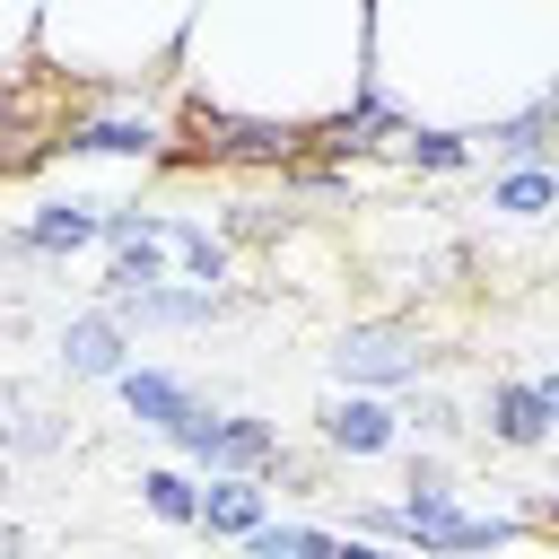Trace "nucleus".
I'll return each instance as SVG.
<instances>
[{
    "instance_id": "obj_17",
    "label": "nucleus",
    "mask_w": 559,
    "mask_h": 559,
    "mask_svg": "<svg viewBox=\"0 0 559 559\" xmlns=\"http://www.w3.org/2000/svg\"><path fill=\"white\" fill-rule=\"evenodd\" d=\"M140 507H148L157 524L192 533V524H201V480H192L183 463H148V472H140Z\"/></svg>"
},
{
    "instance_id": "obj_15",
    "label": "nucleus",
    "mask_w": 559,
    "mask_h": 559,
    "mask_svg": "<svg viewBox=\"0 0 559 559\" xmlns=\"http://www.w3.org/2000/svg\"><path fill=\"white\" fill-rule=\"evenodd\" d=\"M61 445H70V419H61V411H44L26 384H0V454L44 463V454H61Z\"/></svg>"
},
{
    "instance_id": "obj_16",
    "label": "nucleus",
    "mask_w": 559,
    "mask_h": 559,
    "mask_svg": "<svg viewBox=\"0 0 559 559\" xmlns=\"http://www.w3.org/2000/svg\"><path fill=\"white\" fill-rule=\"evenodd\" d=\"M480 210H489V218H550V210H559V175H550V166H498V175L480 183Z\"/></svg>"
},
{
    "instance_id": "obj_1",
    "label": "nucleus",
    "mask_w": 559,
    "mask_h": 559,
    "mask_svg": "<svg viewBox=\"0 0 559 559\" xmlns=\"http://www.w3.org/2000/svg\"><path fill=\"white\" fill-rule=\"evenodd\" d=\"M367 96L402 131L559 122V0H367Z\"/></svg>"
},
{
    "instance_id": "obj_12",
    "label": "nucleus",
    "mask_w": 559,
    "mask_h": 559,
    "mask_svg": "<svg viewBox=\"0 0 559 559\" xmlns=\"http://www.w3.org/2000/svg\"><path fill=\"white\" fill-rule=\"evenodd\" d=\"M114 393H122V411H131L140 428H157V437H166V428H175L192 402H210L192 376H175V367H148V358H131V367L114 376Z\"/></svg>"
},
{
    "instance_id": "obj_14",
    "label": "nucleus",
    "mask_w": 559,
    "mask_h": 559,
    "mask_svg": "<svg viewBox=\"0 0 559 559\" xmlns=\"http://www.w3.org/2000/svg\"><path fill=\"white\" fill-rule=\"evenodd\" d=\"M166 262H175V280H192V288H227V271H236V245H227L210 218H183V210H166Z\"/></svg>"
},
{
    "instance_id": "obj_13",
    "label": "nucleus",
    "mask_w": 559,
    "mask_h": 559,
    "mask_svg": "<svg viewBox=\"0 0 559 559\" xmlns=\"http://www.w3.org/2000/svg\"><path fill=\"white\" fill-rule=\"evenodd\" d=\"M262 524H271V489H262V480H245V472H210V480H201V524H192V533L245 542V533H262Z\"/></svg>"
},
{
    "instance_id": "obj_9",
    "label": "nucleus",
    "mask_w": 559,
    "mask_h": 559,
    "mask_svg": "<svg viewBox=\"0 0 559 559\" xmlns=\"http://www.w3.org/2000/svg\"><path fill=\"white\" fill-rule=\"evenodd\" d=\"M314 437H323V454L376 463V454H393V445H402V411H393L384 393H332V402L314 411Z\"/></svg>"
},
{
    "instance_id": "obj_6",
    "label": "nucleus",
    "mask_w": 559,
    "mask_h": 559,
    "mask_svg": "<svg viewBox=\"0 0 559 559\" xmlns=\"http://www.w3.org/2000/svg\"><path fill=\"white\" fill-rule=\"evenodd\" d=\"M332 376H341V393H411L419 384V367L437 358L411 323H349L332 349Z\"/></svg>"
},
{
    "instance_id": "obj_7",
    "label": "nucleus",
    "mask_w": 559,
    "mask_h": 559,
    "mask_svg": "<svg viewBox=\"0 0 559 559\" xmlns=\"http://www.w3.org/2000/svg\"><path fill=\"white\" fill-rule=\"evenodd\" d=\"M105 314L122 332H210L236 314V288H192V280H157V288H122L105 297Z\"/></svg>"
},
{
    "instance_id": "obj_18",
    "label": "nucleus",
    "mask_w": 559,
    "mask_h": 559,
    "mask_svg": "<svg viewBox=\"0 0 559 559\" xmlns=\"http://www.w3.org/2000/svg\"><path fill=\"white\" fill-rule=\"evenodd\" d=\"M384 157H402L411 175H463L472 166V140H454V131H402Z\"/></svg>"
},
{
    "instance_id": "obj_4",
    "label": "nucleus",
    "mask_w": 559,
    "mask_h": 559,
    "mask_svg": "<svg viewBox=\"0 0 559 559\" xmlns=\"http://www.w3.org/2000/svg\"><path fill=\"white\" fill-rule=\"evenodd\" d=\"M166 140H175V122L157 114V96L148 105H79L61 122L52 157L61 166H148V157H166Z\"/></svg>"
},
{
    "instance_id": "obj_3",
    "label": "nucleus",
    "mask_w": 559,
    "mask_h": 559,
    "mask_svg": "<svg viewBox=\"0 0 559 559\" xmlns=\"http://www.w3.org/2000/svg\"><path fill=\"white\" fill-rule=\"evenodd\" d=\"M201 0H44L35 17V61L61 87H166L183 26Z\"/></svg>"
},
{
    "instance_id": "obj_10",
    "label": "nucleus",
    "mask_w": 559,
    "mask_h": 559,
    "mask_svg": "<svg viewBox=\"0 0 559 559\" xmlns=\"http://www.w3.org/2000/svg\"><path fill=\"white\" fill-rule=\"evenodd\" d=\"M480 437H489V445H507V454H533V445H550V437H559V411L542 402V384H533V376H498V384L480 393Z\"/></svg>"
},
{
    "instance_id": "obj_19",
    "label": "nucleus",
    "mask_w": 559,
    "mask_h": 559,
    "mask_svg": "<svg viewBox=\"0 0 559 559\" xmlns=\"http://www.w3.org/2000/svg\"><path fill=\"white\" fill-rule=\"evenodd\" d=\"M402 428H419V437H454V428H463V411H454L445 393H419V384H411V402H402Z\"/></svg>"
},
{
    "instance_id": "obj_21",
    "label": "nucleus",
    "mask_w": 559,
    "mask_h": 559,
    "mask_svg": "<svg viewBox=\"0 0 559 559\" xmlns=\"http://www.w3.org/2000/svg\"><path fill=\"white\" fill-rule=\"evenodd\" d=\"M533 384H542V402H550V411H559V367H542V376H533Z\"/></svg>"
},
{
    "instance_id": "obj_8",
    "label": "nucleus",
    "mask_w": 559,
    "mask_h": 559,
    "mask_svg": "<svg viewBox=\"0 0 559 559\" xmlns=\"http://www.w3.org/2000/svg\"><path fill=\"white\" fill-rule=\"evenodd\" d=\"M105 236V201H79V192H52L26 210V227L0 236V262H70Z\"/></svg>"
},
{
    "instance_id": "obj_5",
    "label": "nucleus",
    "mask_w": 559,
    "mask_h": 559,
    "mask_svg": "<svg viewBox=\"0 0 559 559\" xmlns=\"http://www.w3.org/2000/svg\"><path fill=\"white\" fill-rule=\"evenodd\" d=\"M166 445L210 480V472H245V480H262L271 463H280V428L271 419H253V411H218V402H192L175 428H166Z\"/></svg>"
},
{
    "instance_id": "obj_2",
    "label": "nucleus",
    "mask_w": 559,
    "mask_h": 559,
    "mask_svg": "<svg viewBox=\"0 0 559 559\" xmlns=\"http://www.w3.org/2000/svg\"><path fill=\"white\" fill-rule=\"evenodd\" d=\"M175 87L201 114L314 140L367 96V0H201L175 52Z\"/></svg>"
},
{
    "instance_id": "obj_22",
    "label": "nucleus",
    "mask_w": 559,
    "mask_h": 559,
    "mask_svg": "<svg viewBox=\"0 0 559 559\" xmlns=\"http://www.w3.org/2000/svg\"><path fill=\"white\" fill-rule=\"evenodd\" d=\"M550 288H559V271H550Z\"/></svg>"
},
{
    "instance_id": "obj_11",
    "label": "nucleus",
    "mask_w": 559,
    "mask_h": 559,
    "mask_svg": "<svg viewBox=\"0 0 559 559\" xmlns=\"http://www.w3.org/2000/svg\"><path fill=\"white\" fill-rule=\"evenodd\" d=\"M61 376H79V384H114L122 367H131V332L105 314V306H87V314H70L61 323Z\"/></svg>"
},
{
    "instance_id": "obj_23",
    "label": "nucleus",
    "mask_w": 559,
    "mask_h": 559,
    "mask_svg": "<svg viewBox=\"0 0 559 559\" xmlns=\"http://www.w3.org/2000/svg\"><path fill=\"white\" fill-rule=\"evenodd\" d=\"M550 175H559V166H550Z\"/></svg>"
},
{
    "instance_id": "obj_20",
    "label": "nucleus",
    "mask_w": 559,
    "mask_h": 559,
    "mask_svg": "<svg viewBox=\"0 0 559 559\" xmlns=\"http://www.w3.org/2000/svg\"><path fill=\"white\" fill-rule=\"evenodd\" d=\"M0 559H26V533L17 524H0Z\"/></svg>"
}]
</instances>
